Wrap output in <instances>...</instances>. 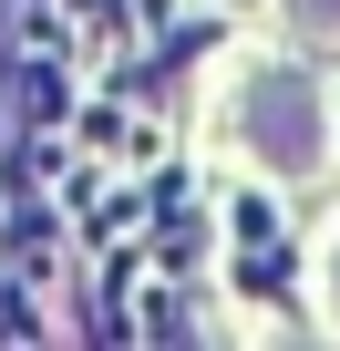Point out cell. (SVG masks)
Wrapping results in <instances>:
<instances>
[{
    "mask_svg": "<svg viewBox=\"0 0 340 351\" xmlns=\"http://www.w3.org/2000/svg\"><path fill=\"white\" fill-rule=\"evenodd\" d=\"M248 145L278 165V176H309L319 165V93L299 73H258L248 83Z\"/></svg>",
    "mask_w": 340,
    "mask_h": 351,
    "instance_id": "1",
    "label": "cell"
},
{
    "mask_svg": "<svg viewBox=\"0 0 340 351\" xmlns=\"http://www.w3.org/2000/svg\"><path fill=\"white\" fill-rule=\"evenodd\" d=\"M299 21L309 32H340V0H299Z\"/></svg>",
    "mask_w": 340,
    "mask_h": 351,
    "instance_id": "2",
    "label": "cell"
}]
</instances>
